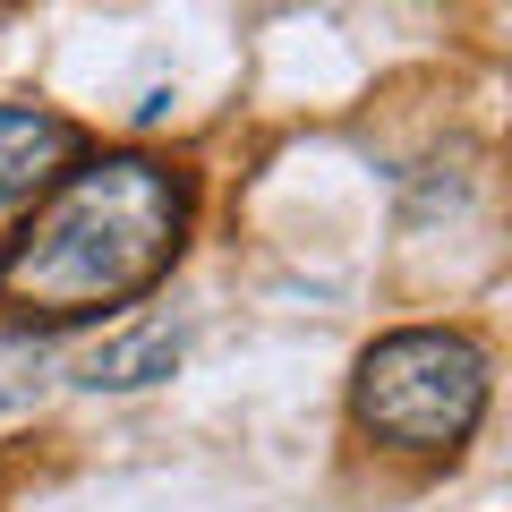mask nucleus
<instances>
[{
    "label": "nucleus",
    "mask_w": 512,
    "mask_h": 512,
    "mask_svg": "<svg viewBox=\"0 0 512 512\" xmlns=\"http://www.w3.org/2000/svg\"><path fill=\"white\" fill-rule=\"evenodd\" d=\"M188 231V197L154 154H103L77 163L35 205L9 256H0V308L18 325H77V316L128 308L171 274Z\"/></svg>",
    "instance_id": "nucleus-1"
},
{
    "label": "nucleus",
    "mask_w": 512,
    "mask_h": 512,
    "mask_svg": "<svg viewBox=\"0 0 512 512\" xmlns=\"http://www.w3.org/2000/svg\"><path fill=\"white\" fill-rule=\"evenodd\" d=\"M350 410H359V427L376 444L453 453L478 427V410H487V350L470 333H444V325L384 333L359 359V376H350Z\"/></svg>",
    "instance_id": "nucleus-2"
},
{
    "label": "nucleus",
    "mask_w": 512,
    "mask_h": 512,
    "mask_svg": "<svg viewBox=\"0 0 512 512\" xmlns=\"http://www.w3.org/2000/svg\"><path fill=\"white\" fill-rule=\"evenodd\" d=\"M77 163V128L60 111H35V103H0V197H35L43 180Z\"/></svg>",
    "instance_id": "nucleus-3"
},
{
    "label": "nucleus",
    "mask_w": 512,
    "mask_h": 512,
    "mask_svg": "<svg viewBox=\"0 0 512 512\" xmlns=\"http://www.w3.org/2000/svg\"><path fill=\"white\" fill-rule=\"evenodd\" d=\"M171 333H137V342H120V350H94L86 359V384H146V376H171Z\"/></svg>",
    "instance_id": "nucleus-4"
}]
</instances>
